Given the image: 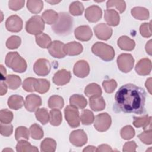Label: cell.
<instances>
[{"instance_id":"cell-1","label":"cell","mask_w":152,"mask_h":152,"mask_svg":"<svg viewBox=\"0 0 152 152\" xmlns=\"http://www.w3.org/2000/svg\"><path fill=\"white\" fill-rule=\"evenodd\" d=\"M145 97L142 88L132 84H125L115 94V107L124 113L140 115L144 112Z\"/></svg>"},{"instance_id":"cell-2","label":"cell","mask_w":152,"mask_h":152,"mask_svg":"<svg viewBox=\"0 0 152 152\" xmlns=\"http://www.w3.org/2000/svg\"><path fill=\"white\" fill-rule=\"evenodd\" d=\"M73 18L66 12H60L56 21L52 25L53 32L59 36L68 35L72 31Z\"/></svg>"},{"instance_id":"cell-3","label":"cell","mask_w":152,"mask_h":152,"mask_svg":"<svg viewBox=\"0 0 152 152\" xmlns=\"http://www.w3.org/2000/svg\"><path fill=\"white\" fill-rule=\"evenodd\" d=\"M6 65L16 72L22 73L27 69V63L17 52H11L5 57Z\"/></svg>"},{"instance_id":"cell-4","label":"cell","mask_w":152,"mask_h":152,"mask_svg":"<svg viewBox=\"0 0 152 152\" xmlns=\"http://www.w3.org/2000/svg\"><path fill=\"white\" fill-rule=\"evenodd\" d=\"M91 51L95 55L104 61H112L115 56L113 48L106 43L97 42L91 48Z\"/></svg>"},{"instance_id":"cell-5","label":"cell","mask_w":152,"mask_h":152,"mask_svg":"<svg viewBox=\"0 0 152 152\" xmlns=\"http://www.w3.org/2000/svg\"><path fill=\"white\" fill-rule=\"evenodd\" d=\"M45 28V23L42 18L39 15H34L31 17L26 23V31L34 35H37L42 33Z\"/></svg>"},{"instance_id":"cell-6","label":"cell","mask_w":152,"mask_h":152,"mask_svg":"<svg viewBox=\"0 0 152 152\" xmlns=\"http://www.w3.org/2000/svg\"><path fill=\"white\" fill-rule=\"evenodd\" d=\"M64 114L66 121L72 128H77L80 126V117L77 107L68 105L64 109Z\"/></svg>"},{"instance_id":"cell-7","label":"cell","mask_w":152,"mask_h":152,"mask_svg":"<svg viewBox=\"0 0 152 152\" xmlns=\"http://www.w3.org/2000/svg\"><path fill=\"white\" fill-rule=\"evenodd\" d=\"M117 64L121 71L127 73L133 68L134 59L131 54L122 53L117 58Z\"/></svg>"},{"instance_id":"cell-8","label":"cell","mask_w":152,"mask_h":152,"mask_svg":"<svg viewBox=\"0 0 152 152\" xmlns=\"http://www.w3.org/2000/svg\"><path fill=\"white\" fill-rule=\"evenodd\" d=\"M111 124L112 119L110 116L107 113H102L95 117L94 126L98 131L104 132L109 128Z\"/></svg>"},{"instance_id":"cell-9","label":"cell","mask_w":152,"mask_h":152,"mask_svg":"<svg viewBox=\"0 0 152 152\" xmlns=\"http://www.w3.org/2000/svg\"><path fill=\"white\" fill-rule=\"evenodd\" d=\"M51 66L48 60L40 58L36 61L33 65L34 72L39 76H46L50 71Z\"/></svg>"},{"instance_id":"cell-10","label":"cell","mask_w":152,"mask_h":152,"mask_svg":"<svg viewBox=\"0 0 152 152\" xmlns=\"http://www.w3.org/2000/svg\"><path fill=\"white\" fill-rule=\"evenodd\" d=\"M69 141L76 147H81L87 143V136L83 129L75 130L70 134Z\"/></svg>"},{"instance_id":"cell-11","label":"cell","mask_w":152,"mask_h":152,"mask_svg":"<svg viewBox=\"0 0 152 152\" xmlns=\"http://www.w3.org/2000/svg\"><path fill=\"white\" fill-rule=\"evenodd\" d=\"M5 27L11 32H19L23 28L22 19L17 15H12L7 19Z\"/></svg>"},{"instance_id":"cell-12","label":"cell","mask_w":152,"mask_h":152,"mask_svg":"<svg viewBox=\"0 0 152 152\" xmlns=\"http://www.w3.org/2000/svg\"><path fill=\"white\" fill-rule=\"evenodd\" d=\"M94 31L96 37L100 40H107L112 34V29L104 23H100L94 27Z\"/></svg>"},{"instance_id":"cell-13","label":"cell","mask_w":152,"mask_h":152,"mask_svg":"<svg viewBox=\"0 0 152 152\" xmlns=\"http://www.w3.org/2000/svg\"><path fill=\"white\" fill-rule=\"evenodd\" d=\"M64 45L61 41L54 40L48 48L49 53L54 58H62L66 55L64 52Z\"/></svg>"},{"instance_id":"cell-14","label":"cell","mask_w":152,"mask_h":152,"mask_svg":"<svg viewBox=\"0 0 152 152\" xmlns=\"http://www.w3.org/2000/svg\"><path fill=\"white\" fill-rule=\"evenodd\" d=\"M42 105V99L40 96L31 94L28 95L24 102L26 109L29 112H34Z\"/></svg>"},{"instance_id":"cell-15","label":"cell","mask_w":152,"mask_h":152,"mask_svg":"<svg viewBox=\"0 0 152 152\" xmlns=\"http://www.w3.org/2000/svg\"><path fill=\"white\" fill-rule=\"evenodd\" d=\"M71 78V72L65 69L57 71L53 75V82L57 86H62L68 83Z\"/></svg>"},{"instance_id":"cell-16","label":"cell","mask_w":152,"mask_h":152,"mask_svg":"<svg viewBox=\"0 0 152 152\" xmlns=\"http://www.w3.org/2000/svg\"><path fill=\"white\" fill-rule=\"evenodd\" d=\"M102 15L101 8L97 5H91L88 7L85 11V17L86 19L91 23L98 21Z\"/></svg>"},{"instance_id":"cell-17","label":"cell","mask_w":152,"mask_h":152,"mask_svg":"<svg viewBox=\"0 0 152 152\" xmlns=\"http://www.w3.org/2000/svg\"><path fill=\"white\" fill-rule=\"evenodd\" d=\"M74 74L79 78L87 77L90 72V66L87 61L80 60L77 62L73 68Z\"/></svg>"},{"instance_id":"cell-18","label":"cell","mask_w":152,"mask_h":152,"mask_svg":"<svg viewBox=\"0 0 152 152\" xmlns=\"http://www.w3.org/2000/svg\"><path fill=\"white\" fill-rule=\"evenodd\" d=\"M75 37L81 41H88L91 39L93 33L88 26H81L77 27L74 30Z\"/></svg>"},{"instance_id":"cell-19","label":"cell","mask_w":152,"mask_h":152,"mask_svg":"<svg viewBox=\"0 0 152 152\" xmlns=\"http://www.w3.org/2000/svg\"><path fill=\"white\" fill-rule=\"evenodd\" d=\"M136 72L140 75H148L151 71V62L148 58L140 59L135 68Z\"/></svg>"},{"instance_id":"cell-20","label":"cell","mask_w":152,"mask_h":152,"mask_svg":"<svg viewBox=\"0 0 152 152\" xmlns=\"http://www.w3.org/2000/svg\"><path fill=\"white\" fill-rule=\"evenodd\" d=\"M83 50L81 43L77 42H69L64 45V52L66 55L75 56L80 54Z\"/></svg>"},{"instance_id":"cell-21","label":"cell","mask_w":152,"mask_h":152,"mask_svg":"<svg viewBox=\"0 0 152 152\" xmlns=\"http://www.w3.org/2000/svg\"><path fill=\"white\" fill-rule=\"evenodd\" d=\"M104 18L108 25L116 26L120 21V17L118 12L114 10H106L104 11Z\"/></svg>"},{"instance_id":"cell-22","label":"cell","mask_w":152,"mask_h":152,"mask_svg":"<svg viewBox=\"0 0 152 152\" xmlns=\"http://www.w3.org/2000/svg\"><path fill=\"white\" fill-rule=\"evenodd\" d=\"M118 46L124 50H132L135 46V41L126 36H121L118 40Z\"/></svg>"},{"instance_id":"cell-23","label":"cell","mask_w":152,"mask_h":152,"mask_svg":"<svg viewBox=\"0 0 152 152\" xmlns=\"http://www.w3.org/2000/svg\"><path fill=\"white\" fill-rule=\"evenodd\" d=\"M89 103L90 108L95 112L103 110L106 106L103 98L100 96H92L90 97Z\"/></svg>"},{"instance_id":"cell-24","label":"cell","mask_w":152,"mask_h":152,"mask_svg":"<svg viewBox=\"0 0 152 152\" xmlns=\"http://www.w3.org/2000/svg\"><path fill=\"white\" fill-rule=\"evenodd\" d=\"M69 103L71 106H73L77 109H84L87 104L86 99L80 94H73L69 99Z\"/></svg>"},{"instance_id":"cell-25","label":"cell","mask_w":152,"mask_h":152,"mask_svg":"<svg viewBox=\"0 0 152 152\" xmlns=\"http://www.w3.org/2000/svg\"><path fill=\"white\" fill-rule=\"evenodd\" d=\"M24 104L23 97L19 95H12L8 100V105L11 109L18 110L21 109Z\"/></svg>"},{"instance_id":"cell-26","label":"cell","mask_w":152,"mask_h":152,"mask_svg":"<svg viewBox=\"0 0 152 152\" xmlns=\"http://www.w3.org/2000/svg\"><path fill=\"white\" fill-rule=\"evenodd\" d=\"M131 14L135 18L140 20H147L149 18L148 10L141 7L133 8L131 10Z\"/></svg>"},{"instance_id":"cell-27","label":"cell","mask_w":152,"mask_h":152,"mask_svg":"<svg viewBox=\"0 0 152 152\" xmlns=\"http://www.w3.org/2000/svg\"><path fill=\"white\" fill-rule=\"evenodd\" d=\"M16 150L18 152H28V151L37 152L39 151V150L36 147L31 145L28 142L26 141V140H21L18 141V142L16 145Z\"/></svg>"},{"instance_id":"cell-28","label":"cell","mask_w":152,"mask_h":152,"mask_svg":"<svg viewBox=\"0 0 152 152\" xmlns=\"http://www.w3.org/2000/svg\"><path fill=\"white\" fill-rule=\"evenodd\" d=\"M4 81L8 88L12 90L17 89L21 84V80L20 77L16 75H8L6 77Z\"/></svg>"},{"instance_id":"cell-29","label":"cell","mask_w":152,"mask_h":152,"mask_svg":"<svg viewBox=\"0 0 152 152\" xmlns=\"http://www.w3.org/2000/svg\"><path fill=\"white\" fill-rule=\"evenodd\" d=\"M84 93L86 95L91 97L92 96H98L102 94V89L97 84L91 83L87 86L84 90Z\"/></svg>"},{"instance_id":"cell-30","label":"cell","mask_w":152,"mask_h":152,"mask_svg":"<svg viewBox=\"0 0 152 152\" xmlns=\"http://www.w3.org/2000/svg\"><path fill=\"white\" fill-rule=\"evenodd\" d=\"M56 147V141L52 138H47L42 141L40 144V149L43 152H53Z\"/></svg>"},{"instance_id":"cell-31","label":"cell","mask_w":152,"mask_h":152,"mask_svg":"<svg viewBox=\"0 0 152 152\" xmlns=\"http://www.w3.org/2000/svg\"><path fill=\"white\" fill-rule=\"evenodd\" d=\"M42 17L46 24L53 25L58 18V14L52 10H48L43 12Z\"/></svg>"},{"instance_id":"cell-32","label":"cell","mask_w":152,"mask_h":152,"mask_svg":"<svg viewBox=\"0 0 152 152\" xmlns=\"http://www.w3.org/2000/svg\"><path fill=\"white\" fill-rule=\"evenodd\" d=\"M62 120L61 111L58 109H52L49 112L50 124L53 126L59 125Z\"/></svg>"},{"instance_id":"cell-33","label":"cell","mask_w":152,"mask_h":152,"mask_svg":"<svg viewBox=\"0 0 152 152\" xmlns=\"http://www.w3.org/2000/svg\"><path fill=\"white\" fill-rule=\"evenodd\" d=\"M151 118L148 115H144L142 117H134L133 125L137 128H142L145 129L148 125H151Z\"/></svg>"},{"instance_id":"cell-34","label":"cell","mask_w":152,"mask_h":152,"mask_svg":"<svg viewBox=\"0 0 152 152\" xmlns=\"http://www.w3.org/2000/svg\"><path fill=\"white\" fill-rule=\"evenodd\" d=\"M27 8L31 13L38 14L43 8V2L40 0H29L27 1Z\"/></svg>"},{"instance_id":"cell-35","label":"cell","mask_w":152,"mask_h":152,"mask_svg":"<svg viewBox=\"0 0 152 152\" xmlns=\"http://www.w3.org/2000/svg\"><path fill=\"white\" fill-rule=\"evenodd\" d=\"M50 88V83L46 79H36L35 83V91L43 94L46 93Z\"/></svg>"},{"instance_id":"cell-36","label":"cell","mask_w":152,"mask_h":152,"mask_svg":"<svg viewBox=\"0 0 152 152\" xmlns=\"http://www.w3.org/2000/svg\"><path fill=\"white\" fill-rule=\"evenodd\" d=\"M64 105V99L59 96L53 95L49 99L48 106L51 109H62Z\"/></svg>"},{"instance_id":"cell-37","label":"cell","mask_w":152,"mask_h":152,"mask_svg":"<svg viewBox=\"0 0 152 152\" xmlns=\"http://www.w3.org/2000/svg\"><path fill=\"white\" fill-rule=\"evenodd\" d=\"M36 42L37 45L42 48H48L52 43L50 37L45 33H40L36 35Z\"/></svg>"},{"instance_id":"cell-38","label":"cell","mask_w":152,"mask_h":152,"mask_svg":"<svg viewBox=\"0 0 152 152\" xmlns=\"http://www.w3.org/2000/svg\"><path fill=\"white\" fill-rule=\"evenodd\" d=\"M35 116L37 120H38L43 125H45L49 121V113L45 108L37 109L35 113Z\"/></svg>"},{"instance_id":"cell-39","label":"cell","mask_w":152,"mask_h":152,"mask_svg":"<svg viewBox=\"0 0 152 152\" xmlns=\"http://www.w3.org/2000/svg\"><path fill=\"white\" fill-rule=\"evenodd\" d=\"M69 11L72 15H81L84 11V6L81 2L74 1L70 4Z\"/></svg>"},{"instance_id":"cell-40","label":"cell","mask_w":152,"mask_h":152,"mask_svg":"<svg viewBox=\"0 0 152 152\" xmlns=\"http://www.w3.org/2000/svg\"><path fill=\"white\" fill-rule=\"evenodd\" d=\"M80 120L83 125H88L91 124L94 121V116L93 113L88 109L84 110L81 115Z\"/></svg>"},{"instance_id":"cell-41","label":"cell","mask_w":152,"mask_h":152,"mask_svg":"<svg viewBox=\"0 0 152 152\" xmlns=\"http://www.w3.org/2000/svg\"><path fill=\"white\" fill-rule=\"evenodd\" d=\"M30 134L33 139L40 140L43 137V131L41 126L36 124H34L30 127Z\"/></svg>"},{"instance_id":"cell-42","label":"cell","mask_w":152,"mask_h":152,"mask_svg":"<svg viewBox=\"0 0 152 152\" xmlns=\"http://www.w3.org/2000/svg\"><path fill=\"white\" fill-rule=\"evenodd\" d=\"M30 131L25 126H18L15 130V137L16 140L20 141L21 140H27L29 139Z\"/></svg>"},{"instance_id":"cell-43","label":"cell","mask_w":152,"mask_h":152,"mask_svg":"<svg viewBox=\"0 0 152 152\" xmlns=\"http://www.w3.org/2000/svg\"><path fill=\"white\" fill-rule=\"evenodd\" d=\"M112 7H115L120 13H122L125 10L126 4L124 1H116V0L108 1L106 3L107 8H109Z\"/></svg>"},{"instance_id":"cell-44","label":"cell","mask_w":152,"mask_h":152,"mask_svg":"<svg viewBox=\"0 0 152 152\" xmlns=\"http://www.w3.org/2000/svg\"><path fill=\"white\" fill-rule=\"evenodd\" d=\"M21 40L19 36H12L9 37L6 42V46L10 49H14L18 48L21 45Z\"/></svg>"},{"instance_id":"cell-45","label":"cell","mask_w":152,"mask_h":152,"mask_svg":"<svg viewBox=\"0 0 152 152\" xmlns=\"http://www.w3.org/2000/svg\"><path fill=\"white\" fill-rule=\"evenodd\" d=\"M13 119V113L8 109H2L0 111V121L4 124H9Z\"/></svg>"},{"instance_id":"cell-46","label":"cell","mask_w":152,"mask_h":152,"mask_svg":"<svg viewBox=\"0 0 152 152\" xmlns=\"http://www.w3.org/2000/svg\"><path fill=\"white\" fill-rule=\"evenodd\" d=\"M121 137L126 140H130L135 135V130L130 125H126L123 127L121 130Z\"/></svg>"},{"instance_id":"cell-47","label":"cell","mask_w":152,"mask_h":152,"mask_svg":"<svg viewBox=\"0 0 152 152\" xmlns=\"http://www.w3.org/2000/svg\"><path fill=\"white\" fill-rule=\"evenodd\" d=\"M36 78L30 77L25 79L23 83V88L28 92L35 91V83Z\"/></svg>"},{"instance_id":"cell-48","label":"cell","mask_w":152,"mask_h":152,"mask_svg":"<svg viewBox=\"0 0 152 152\" xmlns=\"http://www.w3.org/2000/svg\"><path fill=\"white\" fill-rule=\"evenodd\" d=\"M102 86L104 91L107 93H112L117 87V83L113 79L104 80L102 83Z\"/></svg>"},{"instance_id":"cell-49","label":"cell","mask_w":152,"mask_h":152,"mask_svg":"<svg viewBox=\"0 0 152 152\" xmlns=\"http://www.w3.org/2000/svg\"><path fill=\"white\" fill-rule=\"evenodd\" d=\"M138 137L140 140L144 144L150 145L152 143V137H151V128L148 130L145 131L139 134Z\"/></svg>"},{"instance_id":"cell-50","label":"cell","mask_w":152,"mask_h":152,"mask_svg":"<svg viewBox=\"0 0 152 152\" xmlns=\"http://www.w3.org/2000/svg\"><path fill=\"white\" fill-rule=\"evenodd\" d=\"M140 32L141 35L144 37H150L151 36V22L149 23H142L140 27Z\"/></svg>"},{"instance_id":"cell-51","label":"cell","mask_w":152,"mask_h":152,"mask_svg":"<svg viewBox=\"0 0 152 152\" xmlns=\"http://www.w3.org/2000/svg\"><path fill=\"white\" fill-rule=\"evenodd\" d=\"M13 131L12 125L11 124H4L1 123L0 125V133L5 137L10 136Z\"/></svg>"},{"instance_id":"cell-52","label":"cell","mask_w":152,"mask_h":152,"mask_svg":"<svg viewBox=\"0 0 152 152\" xmlns=\"http://www.w3.org/2000/svg\"><path fill=\"white\" fill-rule=\"evenodd\" d=\"M24 1H10L8 2L9 8L13 11H17L21 9L24 5Z\"/></svg>"},{"instance_id":"cell-53","label":"cell","mask_w":152,"mask_h":152,"mask_svg":"<svg viewBox=\"0 0 152 152\" xmlns=\"http://www.w3.org/2000/svg\"><path fill=\"white\" fill-rule=\"evenodd\" d=\"M137 147V145L135 141H128L124 144L122 150L124 152H133L136 151Z\"/></svg>"},{"instance_id":"cell-54","label":"cell","mask_w":152,"mask_h":152,"mask_svg":"<svg viewBox=\"0 0 152 152\" xmlns=\"http://www.w3.org/2000/svg\"><path fill=\"white\" fill-rule=\"evenodd\" d=\"M112 149L109 145L107 144H102L99 145L96 151H112Z\"/></svg>"},{"instance_id":"cell-55","label":"cell","mask_w":152,"mask_h":152,"mask_svg":"<svg viewBox=\"0 0 152 152\" xmlns=\"http://www.w3.org/2000/svg\"><path fill=\"white\" fill-rule=\"evenodd\" d=\"M1 90H0V94L1 96H3L4 95L7 91V84L5 83V81H3L1 80Z\"/></svg>"},{"instance_id":"cell-56","label":"cell","mask_w":152,"mask_h":152,"mask_svg":"<svg viewBox=\"0 0 152 152\" xmlns=\"http://www.w3.org/2000/svg\"><path fill=\"white\" fill-rule=\"evenodd\" d=\"M1 78L2 81H3V80H5L6 77L7 75H6L7 72H6V69L4 67V66L2 65H1Z\"/></svg>"},{"instance_id":"cell-57","label":"cell","mask_w":152,"mask_h":152,"mask_svg":"<svg viewBox=\"0 0 152 152\" xmlns=\"http://www.w3.org/2000/svg\"><path fill=\"white\" fill-rule=\"evenodd\" d=\"M145 86L150 94H151V78H149L147 80Z\"/></svg>"},{"instance_id":"cell-58","label":"cell","mask_w":152,"mask_h":152,"mask_svg":"<svg viewBox=\"0 0 152 152\" xmlns=\"http://www.w3.org/2000/svg\"><path fill=\"white\" fill-rule=\"evenodd\" d=\"M145 50L148 54L151 55V40H150L145 45Z\"/></svg>"},{"instance_id":"cell-59","label":"cell","mask_w":152,"mask_h":152,"mask_svg":"<svg viewBox=\"0 0 152 152\" xmlns=\"http://www.w3.org/2000/svg\"><path fill=\"white\" fill-rule=\"evenodd\" d=\"M96 149L95 147L94 146H92V145H88L87 147H86L85 148L83 149V151L85 152V151H96Z\"/></svg>"},{"instance_id":"cell-60","label":"cell","mask_w":152,"mask_h":152,"mask_svg":"<svg viewBox=\"0 0 152 152\" xmlns=\"http://www.w3.org/2000/svg\"><path fill=\"white\" fill-rule=\"evenodd\" d=\"M46 2H48V3L50 4L51 5H55V4H56L59 3L61 1H46Z\"/></svg>"},{"instance_id":"cell-61","label":"cell","mask_w":152,"mask_h":152,"mask_svg":"<svg viewBox=\"0 0 152 152\" xmlns=\"http://www.w3.org/2000/svg\"><path fill=\"white\" fill-rule=\"evenodd\" d=\"M12 151L13 150L12 149H10V148H5V149H4L2 150V152H4V151Z\"/></svg>"}]
</instances>
